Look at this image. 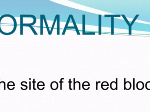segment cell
Here are the masks:
<instances>
[{
	"label": "cell",
	"mask_w": 150,
	"mask_h": 112,
	"mask_svg": "<svg viewBox=\"0 0 150 112\" xmlns=\"http://www.w3.org/2000/svg\"><path fill=\"white\" fill-rule=\"evenodd\" d=\"M100 82H96V90H98V84L100 83Z\"/></svg>",
	"instance_id": "cell-25"
},
{
	"label": "cell",
	"mask_w": 150,
	"mask_h": 112,
	"mask_svg": "<svg viewBox=\"0 0 150 112\" xmlns=\"http://www.w3.org/2000/svg\"><path fill=\"white\" fill-rule=\"evenodd\" d=\"M114 33V18H111V34Z\"/></svg>",
	"instance_id": "cell-8"
},
{
	"label": "cell",
	"mask_w": 150,
	"mask_h": 112,
	"mask_svg": "<svg viewBox=\"0 0 150 112\" xmlns=\"http://www.w3.org/2000/svg\"><path fill=\"white\" fill-rule=\"evenodd\" d=\"M57 35H60V15H58L57 16Z\"/></svg>",
	"instance_id": "cell-10"
},
{
	"label": "cell",
	"mask_w": 150,
	"mask_h": 112,
	"mask_svg": "<svg viewBox=\"0 0 150 112\" xmlns=\"http://www.w3.org/2000/svg\"><path fill=\"white\" fill-rule=\"evenodd\" d=\"M139 15H137L134 18V20L132 21V23H131L130 24V25L131 26H132V25H133V24L134 23L135 21H136V20L137 19V17H138V16H139Z\"/></svg>",
	"instance_id": "cell-18"
},
{
	"label": "cell",
	"mask_w": 150,
	"mask_h": 112,
	"mask_svg": "<svg viewBox=\"0 0 150 112\" xmlns=\"http://www.w3.org/2000/svg\"><path fill=\"white\" fill-rule=\"evenodd\" d=\"M51 89L54 90H57L59 88V84L56 82H53L51 84Z\"/></svg>",
	"instance_id": "cell-5"
},
{
	"label": "cell",
	"mask_w": 150,
	"mask_h": 112,
	"mask_svg": "<svg viewBox=\"0 0 150 112\" xmlns=\"http://www.w3.org/2000/svg\"><path fill=\"white\" fill-rule=\"evenodd\" d=\"M109 86V84H108V83H107L105 85L104 84V83L103 82L102 83V84H101V88H103L104 86Z\"/></svg>",
	"instance_id": "cell-22"
},
{
	"label": "cell",
	"mask_w": 150,
	"mask_h": 112,
	"mask_svg": "<svg viewBox=\"0 0 150 112\" xmlns=\"http://www.w3.org/2000/svg\"><path fill=\"white\" fill-rule=\"evenodd\" d=\"M133 82H134V84H133V89L135 90V78L133 79Z\"/></svg>",
	"instance_id": "cell-24"
},
{
	"label": "cell",
	"mask_w": 150,
	"mask_h": 112,
	"mask_svg": "<svg viewBox=\"0 0 150 112\" xmlns=\"http://www.w3.org/2000/svg\"><path fill=\"white\" fill-rule=\"evenodd\" d=\"M16 18L11 15L5 14L0 17V32L4 35H11L16 30Z\"/></svg>",
	"instance_id": "cell-1"
},
{
	"label": "cell",
	"mask_w": 150,
	"mask_h": 112,
	"mask_svg": "<svg viewBox=\"0 0 150 112\" xmlns=\"http://www.w3.org/2000/svg\"><path fill=\"white\" fill-rule=\"evenodd\" d=\"M43 19L42 15H40V35L43 34Z\"/></svg>",
	"instance_id": "cell-11"
},
{
	"label": "cell",
	"mask_w": 150,
	"mask_h": 112,
	"mask_svg": "<svg viewBox=\"0 0 150 112\" xmlns=\"http://www.w3.org/2000/svg\"><path fill=\"white\" fill-rule=\"evenodd\" d=\"M64 78H61V79H60V89L62 90V83L64 82H63L62 80H64Z\"/></svg>",
	"instance_id": "cell-20"
},
{
	"label": "cell",
	"mask_w": 150,
	"mask_h": 112,
	"mask_svg": "<svg viewBox=\"0 0 150 112\" xmlns=\"http://www.w3.org/2000/svg\"><path fill=\"white\" fill-rule=\"evenodd\" d=\"M137 88L138 90H142L144 88V83L142 82H139L137 84Z\"/></svg>",
	"instance_id": "cell-7"
},
{
	"label": "cell",
	"mask_w": 150,
	"mask_h": 112,
	"mask_svg": "<svg viewBox=\"0 0 150 112\" xmlns=\"http://www.w3.org/2000/svg\"><path fill=\"white\" fill-rule=\"evenodd\" d=\"M75 85H76V83H75V78L74 79V89L75 90Z\"/></svg>",
	"instance_id": "cell-26"
},
{
	"label": "cell",
	"mask_w": 150,
	"mask_h": 112,
	"mask_svg": "<svg viewBox=\"0 0 150 112\" xmlns=\"http://www.w3.org/2000/svg\"><path fill=\"white\" fill-rule=\"evenodd\" d=\"M57 16H58V15H56L55 16V18H54V21L53 23L52 26V29L50 31V35H52V32L53 30L54 27V25H55V23H56V21H57Z\"/></svg>",
	"instance_id": "cell-14"
},
{
	"label": "cell",
	"mask_w": 150,
	"mask_h": 112,
	"mask_svg": "<svg viewBox=\"0 0 150 112\" xmlns=\"http://www.w3.org/2000/svg\"><path fill=\"white\" fill-rule=\"evenodd\" d=\"M68 28V29H75V27H67V29Z\"/></svg>",
	"instance_id": "cell-28"
},
{
	"label": "cell",
	"mask_w": 150,
	"mask_h": 112,
	"mask_svg": "<svg viewBox=\"0 0 150 112\" xmlns=\"http://www.w3.org/2000/svg\"><path fill=\"white\" fill-rule=\"evenodd\" d=\"M71 79H69V89H70V90H72V89L71 88V83H72V82H71Z\"/></svg>",
	"instance_id": "cell-23"
},
{
	"label": "cell",
	"mask_w": 150,
	"mask_h": 112,
	"mask_svg": "<svg viewBox=\"0 0 150 112\" xmlns=\"http://www.w3.org/2000/svg\"><path fill=\"white\" fill-rule=\"evenodd\" d=\"M85 15H83V34L84 35L86 32L85 30Z\"/></svg>",
	"instance_id": "cell-12"
},
{
	"label": "cell",
	"mask_w": 150,
	"mask_h": 112,
	"mask_svg": "<svg viewBox=\"0 0 150 112\" xmlns=\"http://www.w3.org/2000/svg\"><path fill=\"white\" fill-rule=\"evenodd\" d=\"M71 19V15H69V16L68 18L67 21V23H66V26H65V28H64V30L63 31V33H62V35H65L66 33V31H67V27H68V25L69 24V22H70V20Z\"/></svg>",
	"instance_id": "cell-9"
},
{
	"label": "cell",
	"mask_w": 150,
	"mask_h": 112,
	"mask_svg": "<svg viewBox=\"0 0 150 112\" xmlns=\"http://www.w3.org/2000/svg\"><path fill=\"white\" fill-rule=\"evenodd\" d=\"M110 88L112 90L118 89V79L116 78V82H112L110 84Z\"/></svg>",
	"instance_id": "cell-2"
},
{
	"label": "cell",
	"mask_w": 150,
	"mask_h": 112,
	"mask_svg": "<svg viewBox=\"0 0 150 112\" xmlns=\"http://www.w3.org/2000/svg\"><path fill=\"white\" fill-rule=\"evenodd\" d=\"M120 15H105V17H120Z\"/></svg>",
	"instance_id": "cell-15"
},
{
	"label": "cell",
	"mask_w": 150,
	"mask_h": 112,
	"mask_svg": "<svg viewBox=\"0 0 150 112\" xmlns=\"http://www.w3.org/2000/svg\"><path fill=\"white\" fill-rule=\"evenodd\" d=\"M146 88L147 89L150 90V82H147L146 83Z\"/></svg>",
	"instance_id": "cell-17"
},
{
	"label": "cell",
	"mask_w": 150,
	"mask_h": 112,
	"mask_svg": "<svg viewBox=\"0 0 150 112\" xmlns=\"http://www.w3.org/2000/svg\"><path fill=\"white\" fill-rule=\"evenodd\" d=\"M35 79H33V89H34V90H36V89L34 88V85H35V84H34V83H35Z\"/></svg>",
	"instance_id": "cell-27"
},
{
	"label": "cell",
	"mask_w": 150,
	"mask_h": 112,
	"mask_svg": "<svg viewBox=\"0 0 150 112\" xmlns=\"http://www.w3.org/2000/svg\"><path fill=\"white\" fill-rule=\"evenodd\" d=\"M98 34L101 35V15H98Z\"/></svg>",
	"instance_id": "cell-4"
},
{
	"label": "cell",
	"mask_w": 150,
	"mask_h": 112,
	"mask_svg": "<svg viewBox=\"0 0 150 112\" xmlns=\"http://www.w3.org/2000/svg\"><path fill=\"white\" fill-rule=\"evenodd\" d=\"M131 83L129 82H126V78H124V90H129L131 88Z\"/></svg>",
	"instance_id": "cell-3"
},
{
	"label": "cell",
	"mask_w": 150,
	"mask_h": 112,
	"mask_svg": "<svg viewBox=\"0 0 150 112\" xmlns=\"http://www.w3.org/2000/svg\"><path fill=\"white\" fill-rule=\"evenodd\" d=\"M84 35H95V33L93 32H85Z\"/></svg>",
	"instance_id": "cell-21"
},
{
	"label": "cell",
	"mask_w": 150,
	"mask_h": 112,
	"mask_svg": "<svg viewBox=\"0 0 150 112\" xmlns=\"http://www.w3.org/2000/svg\"><path fill=\"white\" fill-rule=\"evenodd\" d=\"M71 18L72 19V21H73V23L74 25V27H75V30H76V32H77V35H80V32H79V30L78 29L76 24V23L75 22L74 17H73V15H71Z\"/></svg>",
	"instance_id": "cell-6"
},
{
	"label": "cell",
	"mask_w": 150,
	"mask_h": 112,
	"mask_svg": "<svg viewBox=\"0 0 150 112\" xmlns=\"http://www.w3.org/2000/svg\"><path fill=\"white\" fill-rule=\"evenodd\" d=\"M122 17L123 18H124V20L126 21V23H127V24L129 26V28H131V26L130 25V24L129 23V21H128L127 19V18H126V17H125V16L124 15H122Z\"/></svg>",
	"instance_id": "cell-16"
},
{
	"label": "cell",
	"mask_w": 150,
	"mask_h": 112,
	"mask_svg": "<svg viewBox=\"0 0 150 112\" xmlns=\"http://www.w3.org/2000/svg\"><path fill=\"white\" fill-rule=\"evenodd\" d=\"M29 27H30V28L31 30H32V31L33 32V33H34L35 35H38V33H37V32H36V31H35V30H34V28H33V27H32V26H29Z\"/></svg>",
	"instance_id": "cell-19"
},
{
	"label": "cell",
	"mask_w": 150,
	"mask_h": 112,
	"mask_svg": "<svg viewBox=\"0 0 150 112\" xmlns=\"http://www.w3.org/2000/svg\"><path fill=\"white\" fill-rule=\"evenodd\" d=\"M43 16V19L44 21H45V24L46 27L47 29V32H48V34L50 35V31L49 30V26H48V24H47V21L45 15H42Z\"/></svg>",
	"instance_id": "cell-13"
}]
</instances>
